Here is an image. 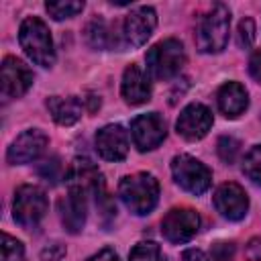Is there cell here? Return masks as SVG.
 <instances>
[{
    "mask_svg": "<svg viewBox=\"0 0 261 261\" xmlns=\"http://www.w3.org/2000/svg\"><path fill=\"white\" fill-rule=\"evenodd\" d=\"M49 137L39 130V128H27L24 133H20L8 147L6 151V159L12 165H22V163H31L35 161L47 147Z\"/></svg>",
    "mask_w": 261,
    "mask_h": 261,
    "instance_id": "11",
    "label": "cell"
},
{
    "mask_svg": "<svg viewBox=\"0 0 261 261\" xmlns=\"http://www.w3.org/2000/svg\"><path fill=\"white\" fill-rule=\"evenodd\" d=\"M216 151H218V157L224 161V163H234L237 157H239V151H241V143L234 139V137H220L218 139V145H216Z\"/></svg>",
    "mask_w": 261,
    "mask_h": 261,
    "instance_id": "25",
    "label": "cell"
},
{
    "mask_svg": "<svg viewBox=\"0 0 261 261\" xmlns=\"http://www.w3.org/2000/svg\"><path fill=\"white\" fill-rule=\"evenodd\" d=\"M181 261H210V257L200 249H186L181 253Z\"/></svg>",
    "mask_w": 261,
    "mask_h": 261,
    "instance_id": "32",
    "label": "cell"
},
{
    "mask_svg": "<svg viewBox=\"0 0 261 261\" xmlns=\"http://www.w3.org/2000/svg\"><path fill=\"white\" fill-rule=\"evenodd\" d=\"M45 8L55 20H63V18H71L77 12H82L84 2H77V0H47Z\"/></svg>",
    "mask_w": 261,
    "mask_h": 261,
    "instance_id": "21",
    "label": "cell"
},
{
    "mask_svg": "<svg viewBox=\"0 0 261 261\" xmlns=\"http://www.w3.org/2000/svg\"><path fill=\"white\" fill-rule=\"evenodd\" d=\"M88 261H120V259H118V255L114 253V249L106 247V249L98 251L96 255H92V257H90Z\"/></svg>",
    "mask_w": 261,
    "mask_h": 261,
    "instance_id": "33",
    "label": "cell"
},
{
    "mask_svg": "<svg viewBox=\"0 0 261 261\" xmlns=\"http://www.w3.org/2000/svg\"><path fill=\"white\" fill-rule=\"evenodd\" d=\"M49 202L41 188L24 184L14 192L12 216L22 228H35L47 214Z\"/></svg>",
    "mask_w": 261,
    "mask_h": 261,
    "instance_id": "5",
    "label": "cell"
},
{
    "mask_svg": "<svg viewBox=\"0 0 261 261\" xmlns=\"http://www.w3.org/2000/svg\"><path fill=\"white\" fill-rule=\"evenodd\" d=\"M84 37H86V43H88L92 49H110L112 45H116V39L110 35V27H108L102 18L90 20V22L86 24Z\"/></svg>",
    "mask_w": 261,
    "mask_h": 261,
    "instance_id": "20",
    "label": "cell"
},
{
    "mask_svg": "<svg viewBox=\"0 0 261 261\" xmlns=\"http://www.w3.org/2000/svg\"><path fill=\"white\" fill-rule=\"evenodd\" d=\"M214 208L220 212V216H224L228 220H241V218H245V214L249 210L247 192L239 184L226 181V184L218 186L214 192Z\"/></svg>",
    "mask_w": 261,
    "mask_h": 261,
    "instance_id": "13",
    "label": "cell"
},
{
    "mask_svg": "<svg viewBox=\"0 0 261 261\" xmlns=\"http://www.w3.org/2000/svg\"><path fill=\"white\" fill-rule=\"evenodd\" d=\"M237 43H239L241 49H249V47H253V43H255V22H253V18L247 16V18H243V20L239 22Z\"/></svg>",
    "mask_w": 261,
    "mask_h": 261,
    "instance_id": "26",
    "label": "cell"
},
{
    "mask_svg": "<svg viewBox=\"0 0 261 261\" xmlns=\"http://www.w3.org/2000/svg\"><path fill=\"white\" fill-rule=\"evenodd\" d=\"M234 255L232 243H214L210 251V261H230Z\"/></svg>",
    "mask_w": 261,
    "mask_h": 261,
    "instance_id": "28",
    "label": "cell"
},
{
    "mask_svg": "<svg viewBox=\"0 0 261 261\" xmlns=\"http://www.w3.org/2000/svg\"><path fill=\"white\" fill-rule=\"evenodd\" d=\"M96 151L106 161H122L128 153V133L120 124H106L96 133Z\"/></svg>",
    "mask_w": 261,
    "mask_h": 261,
    "instance_id": "14",
    "label": "cell"
},
{
    "mask_svg": "<svg viewBox=\"0 0 261 261\" xmlns=\"http://www.w3.org/2000/svg\"><path fill=\"white\" fill-rule=\"evenodd\" d=\"M18 43L22 51L27 53V57L35 61L37 65L51 67L55 63V49H53L51 33L39 16H29L20 22Z\"/></svg>",
    "mask_w": 261,
    "mask_h": 261,
    "instance_id": "3",
    "label": "cell"
},
{
    "mask_svg": "<svg viewBox=\"0 0 261 261\" xmlns=\"http://www.w3.org/2000/svg\"><path fill=\"white\" fill-rule=\"evenodd\" d=\"M37 173L41 175V177H45L47 181H55L57 177H59V173H61V163H59V157H49V159H45V161H41L39 163V167H37Z\"/></svg>",
    "mask_w": 261,
    "mask_h": 261,
    "instance_id": "27",
    "label": "cell"
},
{
    "mask_svg": "<svg viewBox=\"0 0 261 261\" xmlns=\"http://www.w3.org/2000/svg\"><path fill=\"white\" fill-rule=\"evenodd\" d=\"M171 173L175 184L194 196L204 194L212 184V171L200 159L186 153L175 155L171 159Z\"/></svg>",
    "mask_w": 261,
    "mask_h": 261,
    "instance_id": "6",
    "label": "cell"
},
{
    "mask_svg": "<svg viewBox=\"0 0 261 261\" xmlns=\"http://www.w3.org/2000/svg\"><path fill=\"white\" fill-rule=\"evenodd\" d=\"M0 80H2V98L4 102H8L29 92V88L33 86V71L24 61L16 57H4Z\"/></svg>",
    "mask_w": 261,
    "mask_h": 261,
    "instance_id": "9",
    "label": "cell"
},
{
    "mask_svg": "<svg viewBox=\"0 0 261 261\" xmlns=\"http://www.w3.org/2000/svg\"><path fill=\"white\" fill-rule=\"evenodd\" d=\"M118 196L122 204L137 216L149 214L159 200V181L147 171L124 175L118 184Z\"/></svg>",
    "mask_w": 261,
    "mask_h": 261,
    "instance_id": "1",
    "label": "cell"
},
{
    "mask_svg": "<svg viewBox=\"0 0 261 261\" xmlns=\"http://www.w3.org/2000/svg\"><path fill=\"white\" fill-rule=\"evenodd\" d=\"M47 110L61 126H71L82 118L84 106L75 96H51L47 98Z\"/></svg>",
    "mask_w": 261,
    "mask_h": 261,
    "instance_id": "19",
    "label": "cell"
},
{
    "mask_svg": "<svg viewBox=\"0 0 261 261\" xmlns=\"http://www.w3.org/2000/svg\"><path fill=\"white\" fill-rule=\"evenodd\" d=\"M128 261H165V255L161 253V249H159L157 243L143 241V243H137L130 249Z\"/></svg>",
    "mask_w": 261,
    "mask_h": 261,
    "instance_id": "22",
    "label": "cell"
},
{
    "mask_svg": "<svg viewBox=\"0 0 261 261\" xmlns=\"http://www.w3.org/2000/svg\"><path fill=\"white\" fill-rule=\"evenodd\" d=\"M165 133H167V126H165V120H163V116L159 112L139 114L130 122L133 143L143 153L159 147L163 143V139H165Z\"/></svg>",
    "mask_w": 261,
    "mask_h": 261,
    "instance_id": "8",
    "label": "cell"
},
{
    "mask_svg": "<svg viewBox=\"0 0 261 261\" xmlns=\"http://www.w3.org/2000/svg\"><path fill=\"white\" fill-rule=\"evenodd\" d=\"M155 27H157L155 10L151 6H139V8L130 10V14L124 18V24H122L124 41L130 47H141L153 35Z\"/></svg>",
    "mask_w": 261,
    "mask_h": 261,
    "instance_id": "12",
    "label": "cell"
},
{
    "mask_svg": "<svg viewBox=\"0 0 261 261\" xmlns=\"http://www.w3.org/2000/svg\"><path fill=\"white\" fill-rule=\"evenodd\" d=\"M243 171L249 179L261 186V145H255L249 149V153L243 159Z\"/></svg>",
    "mask_w": 261,
    "mask_h": 261,
    "instance_id": "23",
    "label": "cell"
},
{
    "mask_svg": "<svg viewBox=\"0 0 261 261\" xmlns=\"http://www.w3.org/2000/svg\"><path fill=\"white\" fill-rule=\"evenodd\" d=\"M120 94L126 104L139 106L149 102L151 98V82L149 75L139 67V65H128L122 73V84H120Z\"/></svg>",
    "mask_w": 261,
    "mask_h": 261,
    "instance_id": "17",
    "label": "cell"
},
{
    "mask_svg": "<svg viewBox=\"0 0 261 261\" xmlns=\"http://www.w3.org/2000/svg\"><path fill=\"white\" fill-rule=\"evenodd\" d=\"M88 194L80 190H67V196L59 202V216L67 232L77 234L86 224L88 214Z\"/></svg>",
    "mask_w": 261,
    "mask_h": 261,
    "instance_id": "16",
    "label": "cell"
},
{
    "mask_svg": "<svg viewBox=\"0 0 261 261\" xmlns=\"http://www.w3.org/2000/svg\"><path fill=\"white\" fill-rule=\"evenodd\" d=\"M2 261H24L22 243L6 232H2Z\"/></svg>",
    "mask_w": 261,
    "mask_h": 261,
    "instance_id": "24",
    "label": "cell"
},
{
    "mask_svg": "<svg viewBox=\"0 0 261 261\" xmlns=\"http://www.w3.org/2000/svg\"><path fill=\"white\" fill-rule=\"evenodd\" d=\"M200 228V216L192 208H171L161 220V234L173 243L181 245L196 237Z\"/></svg>",
    "mask_w": 261,
    "mask_h": 261,
    "instance_id": "7",
    "label": "cell"
},
{
    "mask_svg": "<svg viewBox=\"0 0 261 261\" xmlns=\"http://www.w3.org/2000/svg\"><path fill=\"white\" fill-rule=\"evenodd\" d=\"M249 73L253 75L255 82L261 84V49H257L251 55V59H249Z\"/></svg>",
    "mask_w": 261,
    "mask_h": 261,
    "instance_id": "31",
    "label": "cell"
},
{
    "mask_svg": "<svg viewBox=\"0 0 261 261\" xmlns=\"http://www.w3.org/2000/svg\"><path fill=\"white\" fill-rule=\"evenodd\" d=\"M245 261H261V239L253 237L245 247Z\"/></svg>",
    "mask_w": 261,
    "mask_h": 261,
    "instance_id": "30",
    "label": "cell"
},
{
    "mask_svg": "<svg viewBox=\"0 0 261 261\" xmlns=\"http://www.w3.org/2000/svg\"><path fill=\"white\" fill-rule=\"evenodd\" d=\"M216 98H218V108L226 118L241 116L249 106V94H247L245 86H241L239 82L222 84Z\"/></svg>",
    "mask_w": 261,
    "mask_h": 261,
    "instance_id": "18",
    "label": "cell"
},
{
    "mask_svg": "<svg viewBox=\"0 0 261 261\" xmlns=\"http://www.w3.org/2000/svg\"><path fill=\"white\" fill-rule=\"evenodd\" d=\"M147 71L153 80L167 82L186 65V51L177 39H163L147 51Z\"/></svg>",
    "mask_w": 261,
    "mask_h": 261,
    "instance_id": "4",
    "label": "cell"
},
{
    "mask_svg": "<svg viewBox=\"0 0 261 261\" xmlns=\"http://www.w3.org/2000/svg\"><path fill=\"white\" fill-rule=\"evenodd\" d=\"M65 181H67V190H80L84 194H94L98 186L104 184V177L90 159L75 157L69 169L65 171Z\"/></svg>",
    "mask_w": 261,
    "mask_h": 261,
    "instance_id": "15",
    "label": "cell"
},
{
    "mask_svg": "<svg viewBox=\"0 0 261 261\" xmlns=\"http://www.w3.org/2000/svg\"><path fill=\"white\" fill-rule=\"evenodd\" d=\"M210 128H212V112L208 106L200 102L188 104L175 120V130L186 141H200L202 137L208 135Z\"/></svg>",
    "mask_w": 261,
    "mask_h": 261,
    "instance_id": "10",
    "label": "cell"
},
{
    "mask_svg": "<svg viewBox=\"0 0 261 261\" xmlns=\"http://www.w3.org/2000/svg\"><path fill=\"white\" fill-rule=\"evenodd\" d=\"M230 10L226 4H214L198 22L196 47L202 53H220L228 43Z\"/></svg>",
    "mask_w": 261,
    "mask_h": 261,
    "instance_id": "2",
    "label": "cell"
},
{
    "mask_svg": "<svg viewBox=\"0 0 261 261\" xmlns=\"http://www.w3.org/2000/svg\"><path fill=\"white\" fill-rule=\"evenodd\" d=\"M63 257H65V247L57 241L47 243V247H43V251H41L43 261H61Z\"/></svg>",
    "mask_w": 261,
    "mask_h": 261,
    "instance_id": "29",
    "label": "cell"
}]
</instances>
